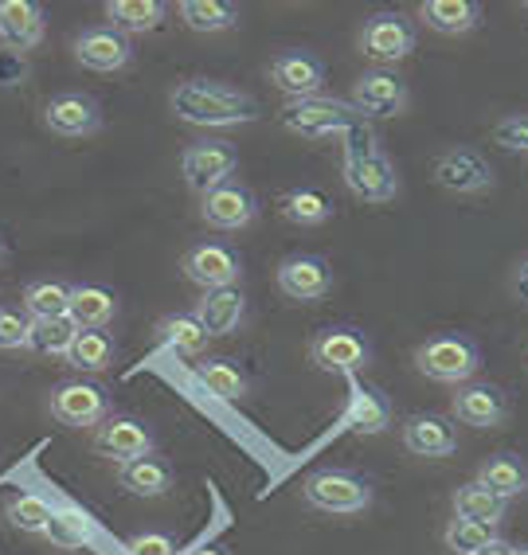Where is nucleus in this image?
<instances>
[{"mask_svg":"<svg viewBox=\"0 0 528 555\" xmlns=\"http://www.w3.org/2000/svg\"><path fill=\"white\" fill-rule=\"evenodd\" d=\"M172 114L189 126H243L259 118V102L247 90H235L220 79H184L172 90Z\"/></svg>","mask_w":528,"mask_h":555,"instance_id":"obj_1","label":"nucleus"},{"mask_svg":"<svg viewBox=\"0 0 528 555\" xmlns=\"http://www.w3.org/2000/svg\"><path fill=\"white\" fill-rule=\"evenodd\" d=\"M415 367L435 384H466L481 367V348L466 333H439L415 348Z\"/></svg>","mask_w":528,"mask_h":555,"instance_id":"obj_2","label":"nucleus"},{"mask_svg":"<svg viewBox=\"0 0 528 555\" xmlns=\"http://www.w3.org/2000/svg\"><path fill=\"white\" fill-rule=\"evenodd\" d=\"M306 505H313L318 513H333V516H352L364 513L372 505V481L369 477L352 474V469H318V474L306 477L301 486Z\"/></svg>","mask_w":528,"mask_h":555,"instance_id":"obj_3","label":"nucleus"},{"mask_svg":"<svg viewBox=\"0 0 528 555\" xmlns=\"http://www.w3.org/2000/svg\"><path fill=\"white\" fill-rule=\"evenodd\" d=\"M240 169V150L223 138H204V141H192L189 150L180 153V172L189 180V189L199 192V196H208L211 189H220L235 177Z\"/></svg>","mask_w":528,"mask_h":555,"instance_id":"obj_4","label":"nucleus"},{"mask_svg":"<svg viewBox=\"0 0 528 555\" xmlns=\"http://www.w3.org/2000/svg\"><path fill=\"white\" fill-rule=\"evenodd\" d=\"M309 360H313L321 372L360 376V367L372 360V345L360 328L330 325V328H318V333H313V340H309Z\"/></svg>","mask_w":528,"mask_h":555,"instance_id":"obj_5","label":"nucleus"},{"mask_svg":"<svg viewBox=\"0 0 528 555\" xmlns=\"http://www.w3.org/2000/svg\"><path fill=\"white\" fill-rule=\"evenodd\" d=\"M418 43V28L408 12H372L364 28H360V51L376 63H399L408 60Z\"/></svg>","mask_w":528,"mask_h":555,"instance_id":"obj_6","label":"nucleus"},{"mask_svg":"<svg viewBox=\"0 0 528 555\" xmlns=\"http://www.w3.org/2000/svg\"><path fill=\"white\" fill-rule=\"evenodd\" d=\"M352 118H360V114L349 102L321 99V94H313V99H294L279 109L282 129L298 133V138H330V133H340Z\"/></svg>","mask_w":528,"mask_h":555,"instance_id":"obj_7","label":"nucleus"},{"mask_svg":"<svg viewBox=\"0 0 528 555\" xmlns=\"http://www.w3.org/2000/svg\"><path fill=\"white\" fill-rule=\"evenodd\" d=\"M51 415L60 418L63 427H99L102 418L111 415V391L94 379H63L51 391Z\"/></svg>","mask_w":528,"mask_h":555,"instance_id":"obj_8","label":"nucleus"},{"mask_svg":"<svg viewBox=\"0 0 528 555\" xmlns=\"http://www.w3.org/2000/svg\"><path fill=\"white\" fill-rule=\"evenodd\" d=\"M408 79L396 75V70H364L357 82H352V102L360 118H396L408 109Z\"/></svg>","mask_w":528,"mask_h":555,"instance_id":"obj_9","label":"nucleus"},{"mask_svg":"<svg viewBox=\"0 0 528 555\" xmlns=\"http://www.w3.org/2000/svg\"><path fill=\"white\" fill-rule=\"evenodd\" d=\"M274 282L289 301L313 306V301L330 298L333 289V267L321 255H289L274 270Z\"/></svg>","mask_w":528,"mask_h":555,"instance_id":"obj_10","label":"nucleus"},{"mask_svg":"<svg viewBox=\"0 0 528 555\" xmlns=\"http://www.w3.org/2000/svg\"><path fill=\"white\" fill-rule=\"evenodd\" d=\"M94 450L114 462H138L153 454V427L138 415H106L94 427Z\"/></svg>","mask_w":528,"mask_h":555,"instance_id":"obj_11","label":"nucleus"},{"mask_svg":"<svg viewBox=\"0 0 528 555\" xmlns=\"http://www.w3.org/2000/svg\"><path fill=\"white\" fill-rule=\"evenodd\" d=\"M199 216L208 228H220V231H240L247 228L250 219L259 216V199L247 184L240 180H228L220 189H211L208 196L199 199Z\"/></svg>","mask_w":528,"mask_h":555,"instance_id":"obj_12","label":"nucleus"},{"mask_svg":"<svg viewBox=\"0 0 528 555\" xmlns=\"http://www.w3.org/2000/svg\"><path fill=\"white\" fill-rule=\"evenodd\" d=\"M43 121H48L51 133L60 138H90L102 129V109L99 102L82 94V90H63L43 106Z\"/></svg>","mask_w":528,"mask_h":555,"instance_id":"obj_13","label":"nucleus"},{"mask_svg":"<svg viewBox=\"0 0 528 555\" xmlns=\"http://www.w3.org/2000/svg\"><path fill=\"white\" fill-rule=\"evenodd\" d=\"M240 274H243V262L228 243H196V247L184 255V278L196 282L199 289L235 286Z\"/></svg>","mask_w":528,"mask_h":555,"instance_id":"obj_14","label":"nucleus"},{"mask_svg":"<svg viewBox=\"0 0 528 555\" xmlns=\"http://www.w3.org/2000/svg\"><path fill=\"white\" fill-rule=\"evenodd\" d=\"M270 82L294 99H313L325 87V63L313 51H279L270 60Z\"/></svg>","mask_w":528,"mask_h":555,"instance_id":"obj_15","label":"nucleus"},{"mask_svg":"<svg viewBox=\"0 0 528 555\" xmlns=\"http://www.w3.org/2000/svg\"><path fill=\"white\" fill-rule=\"evenodd\" d=\"M435 180H439L447 192L469 196V192L493 189V180H498V177H493V165H489L478 150H466V145H459V150L442 153V157L435 160Z\"/></svg>","mask_w":528,"mask_h":555,"instance_id":"obj_16","label":"nucleus"},{"mask_svg":"<svg viewBox=\"0 0 528 555\" xmlns=\"http://www.w3.org/2000/svg\"><path fill=\"white\" fill-rule=\"evenodd\" d=\"M391 399L376 384H364L360 376H349V406H345V430L352 435H384L391 427Z\"/></svg>","mask_w":528,"mask_h":555,"instance_id":"obj_17","label":"nucleus"},{"mask_svg":"<svg viewBox=\"0 0 528 555\" xmlns=\"http://www.w3.org/2000/svg\"><path fill=\"white\" fill-rule=\"evenodd\" d=\"M454 418L466 423V427L493 430L508 418V396L498 384H462L454 391V403H450Z\"/></svg>","mask_w":528,"mask_h":555,"instance_id":"obj_18","label":"nucleus"},{"mask_svg":"<svg viewBox=\"0 0 528 555\" xmlns=\"http://www.w3.org/2000/svg\"><path fill=\"white\" fill-rule=\"evenodd\" d=\"M192 318L199 321V328L208 337H231L240 333V325L247 321V298H243L240 286H220V289H204L192 309Z\"/></svg>","mask_w":528,"mask_h":555,"instance_id":"obj_19","label":"nucleus"},{"mask_svg":"<svg viewBox=\"0 0 528 555\" xmlns=\"http://www.w3.org/2000/svg\"><path fill=\"white\" fill-rule=\"evenodd\" d=\"M75 55L90 70H121L133 60V43L114 24H94V28H87L75 40Z\"/></svg>","mask_w":528,"mask_h":555,"instance_id":"obj_20","label":"nucleus"},{"mask_svg":"<svg viewBox=\"0 0 528 555\" xmlns=\"http://www.w3.org/2000/svg\"><path fill=\"white\" fill-rule=\"evenodd\" d=\"M48 31V12L36 0H0V48L31 51Z\"/></svg>","mask_w":528,"mask_h":555,"instance_id":"obj_21","label":"nucleus"},{"mask_svg":"<svg viewBox=\"0 0 528 555\" xmlns=\"http://www.w3.org/2000/svg\"><path fill=\"white\" fill-rule=\"evenodd\" d=\"M345 184L364 204H388V199L399 196V172L384 153H372V157L357 160V165H345Z\"/></svg>","mask_w":528,"mask_h":555,"instance_id":"obj_22","label":"nucleus"},{"mask_svg":"<svg viewBox=\"0 0 528 555\" xmlns=\"http://www.w3.org/2000/svg\"><path fill=\"white\" fill-rule=\"evenodd\" d=\"M403 447L415 457H450L459 454V430L442 415H411L403 423Z\"/></svg>","mask_w":528,"mask_h":555,"instance_id":"obj_23","label":"nucleus"},{"mask_svg":"<svg viewBox=\"0 0 528 555\" xmlns=\"http://www.w3.org/2000/svg\"><path fill=\"white\" fill-rule=\"evenodd\" d=\"M418 21L439 36H466L481 24V4L478 0H423Z\"/></svg>","mask_w":528,"mask_h":555,"instance_id":"obj_24","label":"nucleus"},{"mask_svg":"<svg viewBox=\"0 0 528 555\" xmlns=\"http://www.w3.org/2000/svg\"><path fill=\"white\" fill-rule=\"evenodd\" d=\"M478 481L489 489V493H498L501 501H513V496H525L528 493V462L520 454H489L478 469Z\"/></svg>","mask_w":528,"mask_h":555,"instance_id":"obj_25","label":"nucleus"},{"mask_svg":"<svg viewBox=\"0 0 528 555\" xmlns=\"http://www.w3.org/2000/svg\"><path fill=\"white\" fill-rule=\"evenodd\" d=\"M118 313V298L106 286H70L67 318L79 328H106Z\"/></svg>","mask_w":528,"mask_h":555,"instance_id":"obj_26","label":"nucleus"},{"mask_svg":"<svg viewBox=\"0 0 528 555\" xmlns=\"http://www.w3.org/2000/svg\"><path fill=\"white\" fill-rule=\"evenodd\" d=\"M121 489H130L133 496H165L177 481L169 462H160V457H138V462H126L118 474Z\"/></svg>","mask_w":528,"mask_h":555,"instance_id":"obj_27","label":"nucleus"},{"mask_svg":"<svg viewBox=\"0 0 528 555\" xmlns=\"http://www.w3.org/2000/svg\"><path fill=\"white\" fill-rule=\"evenodd\" d=\"M196 376H199V384L208 387L216 399H223V403H240L250 391L243 367L228 357H211V360H204V364H196Z\"/></svg>","mask_w":528,"mask_h":555,"instance_id":"obj_28","label":"nucleus"},{"mask_svg":"<svg viewBox=\"0 0 528 555\" xmlns=\"http://www.w3.org/2000/svg\"><path fill=\"white\" fill-rule=\"evenodd\" d=\"M505 508L508 501H501L498 493H489L481 481H469V486L454 489V516H462V520H478V525L498 528L505 520Z\"/></svg>","mask_w":528,"mask_h":555,"instance_id":"obj_29","label":"nucleus"},{"mask_svg":"<svg viewBox=\"0 0 528 555\" xmlns=\"http://www.w3.org/2000/svg\"><path fill=\"white\" fill-rule=\"evenodd\" d=\"M114 357H118V345L106 328H79V337L67 352V364L79 367V372H106Z\"/></svg>","mask_w":528,"mask_h":555,"instance_id":"obj_30","label":"nucleus"},{"mask_svg":"<svg viewBox=\"0 0 528 555\" xmlns=\"http://www.w3.org/2000/svg\"><path fill=\"white\" fill-rule=\"evenodd\" d=\"M279 211L294 228H318V223H325L333 216V199L321 189H289L279 199Z\"/></svg>","mask_w":528,"mask_h":555,"instance_id":"obj_31","label":"nucleus"},{"mask_svg":"<svg viewBox=\"0 0 528 555\" xmlns=\"http://www.w3.org/2000/svg\"><path fill=\"white\" fill-rule=\"evenodd\" d=\"M24 309H28L31 321H48V318H67L70 309V286L60 278H36L24 289Z\"/></svg>","mask_w":528,"mask_h":555,"instance_id":"obj_32","label":"nucleus"},{"mask_svg":"<svg viewBox=\"0 0 528 555\" xmlns=\"http://www.w3.org/2000/svg\"><path fill=\"white\" fill-rule=\"evenodd\" d=\"M165 12H169V4H160V0H111V4H106V16H111L114 28L126 31V36H130V31L160 28Z\"/></svg>","mask_w":528,"mask_h":555,"instance_id":"obj_33","label":"nucleus"},{"mask_svg":"<svg viewBox=\"0 0 528 555\" xmlns=\"http://www.w3.org/2000/svg\"><path fill=\"white\" fill-rule=\"evenodd\" d=\"M43 535L60 552H82L90 544V535H94V525H90V516L82 508H60V513H51V525Z\"/></svg>","mask_w":528,"mask_h":555,"instance_id":"obj_34","label":"nucleus"},{"mask_svg":"<svg viewBox=\"0 0 528 555\" xmlns=\"http://www.w3.org/2000/svg\"><path fill=\"white\" fill-rule=\"evenodd\" d=\"M180 21L189 24L192 31H228L240 21V9L231 0H184Z\"/></svg>","mask_w":528,"mask_h":555,"instance_id":"obj_35","label":"nucleus"},{"mask_svg":"<svg viewBox=\"0 0 528 555\" xmlns=\"http://www.w3.org/2000/svg\"><path fill=\"white\" fill-rule=\"evenodd\" d=\"M79 337V325L70 318H48V321H31V337L28 348L40 352V357H67L70 345Z\"/></svg>","mask_w":528,"mask_h":555,"instance_id":"obj_36","label":"nucleus"},{"mask_svg":"<svg viewBox=\"0 0 528 555\" xmlns=\"http://www.w3.org/2000/svg\"><path fill=\"white\" fill-rule=\"evenodd\" d=\"M160 333L169 340V348H177L180 357H199L208 348V333L199 328V321L192 313H172V318L160 321Z\"/></svg>","mask_w":528,"mask_h":555,"instance_id":"obj_37","label":"nucleus"},{"mask_svg":"<svg viewBox=\"0 0 528 555\" xmlns=\"http://www.w3.org/2000/svg\"><path fill=\"white\" fill-rule=\"evenodd\" d=\"M4 513H9L12 528H21V532H28V535H43L51 525V505L36 493H16Z\"/></svg>","mask_w":528,"mask_h":555,"instance_id":"obj_38","label":"nucleus"},{"mask_svg":"<svg viewBox=\"0 0 528 555\" xmlns=\"http://www.w3.org/2000/svg\"><path fill=\"white\" fill-rule=\"evenodd\" d=\"M493 528L489 525H478V520H462V516H454L447 525V532H442V544L450 547V552L459 555H474L478 547H486L489 540H493Z\"/></svg>","mask_w":528,"mask_h":555,"instance_id":"obj_39","label":"nucleus"},{"mask_svg":"<svg viewBox=\"0 0 528 555\" xmlns=\"http://www.w3.org/2000/svg\"><path fill=\"white\" fill-rule=\"evenodd\" d=\"M345 133V165H357V160L372 157L376 150V133H372V126L364 118H352L349 126L340 129Z\"/></svg>","mask_w":528,"mask_h":555,"instance_id":"obj_40","label":"nucleus"},{"mask_svg":"<svg viewBox=\"0 0 528 555\" xmlns=\"http://www.w3.org/2000/svg\"><path fill=\"white\" fill-rule=\"evenodd\" d=\"M31 337V318L21 309H0V348L12 352V348H28Z\"/></svg>","mask_w":528,"mask_h":555,"instance_id":"obj_41","label":"nucleus"},{"mask_svg":"<svg viewBox=\"0 0 528 555\" xmlns=\"http://www.w3.org/2000/svg\"><path fill=\"white\" fill-rule=\"evenodd\" d=\"M493 141L513 153H528V114H505L493 126Z\"/></svg>","mask_w":528,"mask_h":555,"instance_id":"obj_42","label":"nucleus"},{"mask_svg":"<svg viewBox=\"0 0 528 555\" xmlns=\"http://www.w3.org/2000/svg\"><path fill=\"white\" fill-rule=\"evenodd\" d=\"M130 555H177V540L169 532H138L130 535Z\"/></svg>","mask_w":528,"mask_h":555,"instance_id":"obj_43","label":"nucleus"},{"mask_svg":"<svg viewBox=\"0 0 528 555\" xmlns=\"http://www.w3.org/2000/svg\"><path fill=\"white\" fill-rule=\"evenodd\" d=\"M24 79H28V60H24L21 51L0 48V87H21Z\"/></svg>","mask_w":528,"mask_h":555,"instance_id":"obj_44","label":"nucleus"},{"mask_svg":"<svg viewBox=\"0 0 528 555\" xmlns=\"http://www.w3.org/2000/svg\"><path fill=\"white\" fill-rule=\"evenodd\" d=\"M513 294H517L520 306H528V258L517 267V278H513Z\"/></svg>","mask_w":528,"mask_h":555,"instance_id":"obj_45","label":"nucleus"},{"mask_svg":"<svg viewBox=\"0 0 528 555\" xmlns=\"http://www.w3.org/2000/svg\"><path fill=\"white\" fill-rule=\"evenodd\" d=\"M474 555H513V544H508V540H501V535H493V540H489L486 547H478Z\"/></svg>","mask_w":528,"mask_h":555,"instance_id":"obj_46","label":"nucleus"},{"mask_svg":"<svg viewBox=\"0 0 528 555\" xmlns=\"http://www.w3.org/2000/svg\"><path fill=\"white\" fill-rule=\"evenodd\" d=\"M189 555H231L223 544H199L196 552H189Z\"/></svg>","mask_w":528,"mask_h":555,"instance_id":"obj_47","label":"nucleus"},{"mask_svg":"<svg viewBox=\"0 0 528 555\" xmlns=\"http://www.w3.org/2000/svg\"><path fill=\"white\" fill-rule=\"evenodd\" d=\"M513 555H528V544H520V547H513Z\"/></svg>","mask_w":528,"mask_h":555,"instance_id":"obj_48","label":"nucleus"},{"mask_svg":"<svg viewBox=\"0 0 528 555\" xmlns=\"http://www.w3.org/2000/svg\"><path fill=\"white\" fill-rule=\"evenodd\" d=\"M0 255H4V243H0Z\"/></svg>","mask_w":528,"mask_h":555,"instance_id":"obj_49","label":"nucleus"},{"mask_svg":"<svg viewBox=\"0 0 528 555\" xmlns=\"http://www.w3.org/2000/svg\"><path fill=\"white\" fill-rule=\"evenodd\" d=\"M525 9H528V4H525Z\"/></svg>","mask_w":528,"mask_h":555,"instance_id":"obj_50","label":"nucleus"}]
</instances>
